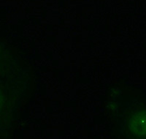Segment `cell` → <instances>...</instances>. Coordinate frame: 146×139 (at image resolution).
<instances>
[{
	"label": "cell",
	"instance_id": "obj_2",
	"mask_svg": "<svg viewBox=\"0 0 146 139\" xmlns=\"http://www.w3.org/2000/svg\"><path fill=\"white\" fill-rule=\"evenodd\" d=\"M10 59L5 47L0 42V79L7 78L10 71Z\"/></svg>",
	"mask_w": 146,
	"mask_h": 139
},
{
	"label": "cell",
	"instance_id": "obj_1",
	"mask_svg": "<svg viewBox=\"0 0 146 139\" xmlns=\"http://www.w3.org/2000/svg\"><path fill=\"white\" fill-rule=\"evenodd\" d=\"M12 108V98L6 86L0 80V135L7 126Z\"/></svg>",
	"mask_w": 146,
	"mask_h": 139
}]
</instances>
